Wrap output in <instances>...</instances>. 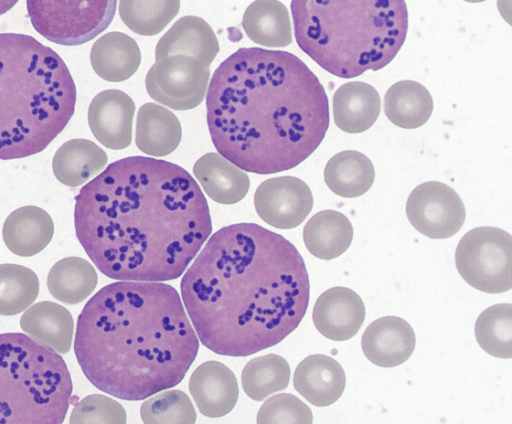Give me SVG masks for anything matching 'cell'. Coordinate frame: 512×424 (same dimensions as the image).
Masks as SVG:
<instances>
[{
    "label": "cell",
    "mask_w": 512,
    "mask_h": 424,
    "mask_svg": "<svg viewBox=\"0 0 512 424\" xmlns=\"http://www.w3.org/2000/svg\"><path fill=\"white\" fill-rule=\"evenodd\" d=\"M433 107L428 89L413 80L394 83L384 96L385 115L394 125L403 129H416L424 125Z\"/></svg>",
    "instance_id": "obj_28"
},
{
    "label": "cell",
    "mask_w": 512,
    "mask_h": 424,
    "mask_svg": "<svg viewBox=\"0 0 512 424\" xmlns=\"http://www.w3.org/2000/svg\"><path fill=\"white\" fill-rule=\"evenodd\" d=\"M108 162L106 153L87 139H71L54 154L53 173L58 181L78 187L102 171Z\"/></svg>",
    "instance_id": "obj_26"
},
{
    "label": "cell",
    "mask_w": 512,
    "mask_h": 424,
    "mask_svg": "<svg viewBox=\"0 0 512 424\" xmlns=\"http://www.w3.org/2000/svg\"><path fill=\"white\" fill-rule=\"evenodd\" d=\"M193 173L205 193L220 204H235L249 190L250 181L246 172L219 153L201 156L193 166Z\"/></svg>",
    "instance_id": "obj_22"
},
{
    "label": "cell",
    "mask_w": 512,
    "mask_h": 424,
    "mask_svg": "<svg viewBox=\"0 0 512 424\" xmlns=\"http://www.w3.org/2000/svg\"><path fill=\"white\" fill-rule=\"evenodd\" d=\"M54 234L51 216L38 206L28 205L14 210L3 224V240L17 256L31 257L50 243Z\"/></svg>",
    "instance_id": "obj_19"
},
{
    "label": "cell",
    "mask_w": 512,
    "mask_h": 424,
    "mask_svg": "<svg viewBox=\"0 0 512 424\" xmlns=\"http://www.w3.org/2000/svg\"><path fill=\"white\" fill-rule=\"evenodd\" d=\"M464 1L470 2V3H479V2L486 1V0H464Z\"/></svg>",
    "instance_id": "obj_39"
},
{
    "label": "cell",
    "mask_w": 512,
    "mask_h": 424,
    "mask_svg": "<svg viewBox=\"0 0 512 424\" xmlns=\"http://www.w3.org/2000/svg\"><path fill=\"white\" fill-rule=\"evenodd\" d=\"M375 179L371 160L356 150H346L331 157L324 170L328 188L338 196L355 198L365 194Z\"/></svg>",
    "instance_id": "obj_29"
},
{
    "label": "cell",
    "mask_w": 512,
    "mask_h": 424,
    "mask_svg": "<svg viewBox=\"0 0 512 424\" xmlns=\"http://www.w3.org/2000/svg\"><path fill=\"white\" fill-rule=\"evenodd\" d=\"M311 409L298 397L280 393L267 399L257 413L258 424H311Z\"/></svg>",
    "instance_id": "obj_36"
},
{
    "label": "cell",
    "mask_w": 512,
    "mask_h": 424,
    "mask_svg": "<svg viewBox=\"0 0 512 424\" xmlns=\"http://www.w3.org/2000/svg\"><path fill=\"white\" fill-rule=\"evenodd\" d=\"M475 337L489 355L512 357V305L496 304L485 309L475 322Z\"/></svg>",
    "instance_id": "obj_33"
},
{
    "label": "cell",
    "mask_w": 512,
    "mask_h": 424,
    "mask_svg": "<svg viewBox=\"0 0 512 424\" xmlns=\"http://www.w3.org/2000/svg\"><path fill=\"white\" fill-rule=\"evenodd\" d=\"M300 49L330 74L350 79L387 66L405 42V0H292Z\"/></svg>",
    "instance_id": "obj_6"
},
{
    "label": "cell",
    "mask_w": 512,
    "mask_h": 424,
    "mask_svg": "<svg viewBox=\"0 0 512 424\" xmlns=\"http://www.w3.org/2000/svg\"><path fill=\"white\" fill-rule=\"evenodd\" d=\"M365 305L353 290L337 286L324 291L316 300L312 319L316 329L333 341L354 337L365 320Z\"/></svg>",
    "instance_id": "obj_14"
},
{
    "label": "cell",
    "mask_w": 512,
    "mask_h": 424,
    "mask_svg": "<svg viewBox=\"0 0 512 424\" xmlns=\"http://www.w3.org/2000/svg\"><path fill=\"white\" fill-rule=\"evenodd\" d=\"M98 276L94 267L80 257H67L56 262L47 276V288L57 300L75 305L95 289Z\"/></svg>",
    "instance_id": "obj_30"
},
{
    "label": "cell",
    "mask_w": 512,
    "mask_h": 424,
    "mask_svg": "<svg viewBox=\"0 0 512 424\" xmlns=\"http://www.w3.org/2000/svg\"><path fill=\"white\" fill-rule=\"evenodd\" d=\"M126 420V412L119 402L105 395L92 394L74 405L69 422L124 424Z\"/></svg>",
    "instance_id": "obj_37"
},
{
    "label": "cell",
    "mask_w": 512,
    "mask_h": 424,
    "mask_svg": "<svg viewBox=\"0 0 512 424\" xmlns=\"http://www.w3.org/2000/svg\"><path fill=\"white\" fill-rule=\"evenodd\" d=\"M198 350L177 290L162 282L108 284L78 316V364L97 389L119 399L144 400L178 385Z\"/></svg>",
    "instance_id": "obj_4"
},
{
    "label": "cell",
    "mask_w": 512,
    "mask_h": 424,
    "mask_svg": "<svg viewBox=\"0 0 512 424\" xmlns=\"http://www.w3.org/2000/svg\"><path fill=\"white\" fill-rule=\"evenodd\" d=\"M303 240L307 250L322 260L341 256L353 240L350 220L336 210H323L314 214L303 229Z\"/></svg>",
    "instance_id": "obj_25"
},
{
    "label": "cell",
    "mask_w": 512,
    "mask_h": 424,
    "mask_svg": "<svg viewBox=\"0 0 512 424\" xmlns=\"http://www.w3.org/2000/svg\"><path fill=\"white\" fill-rule=\"evenodd\" d=\"M180 0H119V15L133 32L143 36L160 33L178 14Z\"/></svg>",
    "instance_id": "obj_32"
},
{
    "label": "cell",
    "mask_w": 512,
    "mask_h": 424,
    "mask_svg": "<svg viewBox=\"0 0 512 424\" xmlns=\"http://www.w3.org/2000/svg\"><path fill=\"white\" fill-rule=\"evenodd\" d=\"M181 296L200 342L245 357L277 345L304 318L310 282L302 256L255 223L216 231L185 272Z\"/></svg>",
    "instance_id": "obj_2"
},
{
    "label": "cell",
    "mask_w": 512,
    "mask_h": 424,
    "mask_svg": "<svg viewBox=\"0 0 512 424\" xmlns=\"http://www.w3.org/2000/svg\"><path fill=\"white\" fill-rule=\"evenodd\" d=\"M380 107L379 93L365 82L344 83L333 95L334 122L347 133H362L371 128L380 114Z\"/></svg>",
    "instance_id": "obj_20"
},
{
    "label": "cell",
    "mask_w": 512,
    "mask_h": 424,
    "mask_svg": "<svg viewBox=\"0 0 512 424\" xmlns=\"http://www.w3.org/2000/svg\"><path fill=\"white\" fill-rule=\"evenodd\" d=\"M455 264L461 277L485 293L512 288V236L497 227H476L459 241Z\"/></svg>",
    "instance_id": "obj_9"
},
{
    "label": "cell",
    "mask_w": 512,
    "mask_h": 424,
    "mask_svg": "<svg viewBox=\"0 0 512 424\" xmlns=\"http://www.w3.org/2000/svg\"><path fill=\"white\" fill-rule=\"evenodd\" d=\"M182 128L177 116L156 103L143 104L137 113L135 143L150 156L172 153L180 144Z\"/></svg>",
    "instance_id": "obj_24"
},
{
    "label": "cell",
    "mask_w": 512,
    "mask_h": 424,
    "mask_svg": "<svg viewBox=\"0 0 512 424\" xmlns=\"http://www.w3.org/2000/svg\"><path fill=\"white\" fill-rule=\"evenodd\" d=\"M209 77V66L192 57L174 55L155 60L146 74L145 86L156 102L185 111L202 103Z\"/></svg>",
    "instance_id": "obj_10"
},
{
    "label": "cell",
    "mask_w": 512,
    "mask_h": 424,
    "mask_svg": "<svg viewBox=\"0 0 512 424\" xmlns=\"http://www.w3.org/2000/svg\"><path fill=\"white\" fill-rule=\"evenodd\" d=\"M211 140L246 172L290 170L321 144L330 123L323 85L294 54L240 48L214 71L206 95Z\"/></svg>",
    "instance_id": "obj_3"
},
{
    "label": "cell",
    "mask_w": 512,
    "mask_h": 424,
    "mask_svg": "<svg viewBox=\"0 0 512 424\" xmlns=\"http://www.w3.org/2000/svg\"><path fill=\"white\" fill-rule=\"evenodd\" d=\"M254 206L265 223L278 229H292L311 212L313 196L309 186L297 177H274L257 187Z\"/></svg>",
    "instance_id": "obj_12"
},
{
    "label": "cell",
    "mask_w": 512,
    "mask_h": 424,
    "mask_svg": "<svg viewBox=\"0 0 512 424\" xmlns=\"http://www.w3.org/2000/svg\"><path fill=\"white\" fill-rule=\"evenodd\" d=\"M295 390L316 407H327L343 394L346 376L334 358L324 354L309 355L296 367Z\"/></svg>",
    "instance_id": "obj_17"
},
{
    "label": "cell",
    "mask_w": 512,
    "mask_h": 424,
    "mask_svg": "<svg viewBox=\"0 0 512 424\" xmlns=\"http://www.w3.org/2000/svg\"><path fill=\"white\" fill-rule=\"evenodd\" d=\"M22 330L35 342L60 354L69 352L74 322L71 313L52 301L29 307L20 318Z\"/></svg>",
    "instance_id": "obj_21"
},
{
    "label": "cell",
    "mask_w": 512,
    "mask_h": 424,
    "mask_svg": "<svg viewBox=\"0 0 512 424\" xmlns=\"http://www.w3.org/2000/svg\"><path fill=\"white\" fill-rule=\"evenodd\" d=\"M189 391L200 413L209 418L227 415L239 396L236 376L218 361L204 362L193 371Z\"/></svg>",
    "instance_id": "obj_16"
},
{
    "label": "cell",
    "mask_w": 512,
    "mask_h": 424,
    "mask_svg": "<svg viewBox=\"0 0 512 424\" xmlns=\"http://www.w3.org/2000/svg\"><path fill=\"white\" fill-rule=\"evenodd\" d=\"M140 415L146 424H193L197 417L187 394L178 389L155 393L142 403Z\"/></svg>",
    "instance_id": "obj_35"
},
{
    "label": "cell",
    "mask_w": 512,
    "mask_h": 424,
    "mask_svg": "<svg viewBox=\"0 0 512 424\" xmlns=\"http://www.w3.org/2000/svg\"><path fill=\"white\" fill-rule=\"evenodd\" d=\"M218 52V40L210 25L201 17L188 15L178 19L159 39L155 60L184 55L210 66Z\"/></svg>",
    "instance_id": "obj_18"
},
{
    "label": "cell",
    "mask_w": 512,
    "mask_h": 424,
    "mask_svg": "<svg viewBox=\"0 0 512 424\" xmlns=\"http://www.w3.org/2000/svg\"><path fill=\"white\" fill-rule=\"evenodd\" d=\"M90 62L100 78L109 82H122L139 68L141 52L132 37L112 31L95 41L90 52Z\"/></svg>",
    "instance_id": "obj_23"
},
{
    "label": "cell",
    "mask_w": 512,
    "mask_h": 424,
    "mask_svg": "<svg viewBox=\"0 0 512 424\" xmlns=\"http://www.w3.org/2000/svg\"><path fill=\"white\" fill-rule=\"evenodd\" d=\"M19 0H0V15L8 12Z\"/></svg>",
    "instance_id": "obj_38"
},
{
    "label": "cell",
    "mask_w": 512,
    "mask_h": 424,
    "mask_svg": "<svg viewBox=\"0 0 512 424\" xmlns=\"http://www.w3.org/2000/svg\"><path fill=\"white\" fill-rule=\"evenodd\" d=\"M242 26L254 43L285 47L292 43V30L286 6L279 0H255L245 10Z\"/></svg>",
    "instance_id": "obj_27"
},
{
    "label": "cell",
    "mask_w": 512,
    "mask_h": 424,
    "mask_svg": "<svg viewBox=\"0 0 512 424\" xmlns=\"http://www.w3.org/2000/svg\"><path fill=\"white\" fill-rule=\"evenodd\" d=\"M72 390L58 353L22 333L0 334V423L60 424Z\"/></svg>",
    "instance_id": "obj_7"
},
{
    "label": "cell",
    "mask_w": 512,
    "mask_h": 424,
    "mask_svg": "<svg viewBox=\"0 0 512 424\" xmlns=\"http://www.w3.org/2000/svg\"><path fill=\"white\" fill-rule=\"evenodd\" d=\"M135 103L125 92H99L88 108V124L94 137L105 147L121 150L131 144Z\"/></svg>",
    "instance_id": "obj_13"
},
{
    "label": "cell",
    "mask_w": 512,
    "mask_h": 424,
    "mask_svg": "<svg viewBox=\"0 0 512 424\" xmlns=\"http://www.w3.org/2000/svg\"><path fill=\"white\" fill-rule=\"evenodd\" d=\"M416 337L411 325L401 317L385 316L365 329L361 347L373 364L391 368L403 364L412 355Z\"/></svg>",
    "instance_id": "obj_15"
},
{
    "label": "cell",
    "mask_w": 512,
    "mask_h": 424,
    "mask_svg": "<svg viewBox=\"0 0 512 424\" xmlns=\"http://www.w3.org/2000/svg\"><path fill=\"white\" fill-rule=\"evenodd\" d=\"M86 254L115 280L179 278L212 232L207 200L181 166L131 156L109 164L75 197Z\"/></svg>",
    "instance_id": "obj_1"
},
{
    "label": "cell",
    "mask_w": 512,
    "mask_h": 424,
    "mask_svg": "<svg viewBox=\"0 0 512 424\" xmlns=\"http://www.w3.org/2000/svg\"><path fill=\"white\" fill-rule=\"evenodd\" d=\"M117 0H26L34 29L50 42L77 46L108 28Z\"/></svg>",
    "instance_id": "obj_8"
},
{
    "label": "cell",
    "mask_w": 512,
    "mask_h": 424,
    "mask_svg": "<svg viewBox=\"0 0 512 424\" xmlns=\"http://www.w3.org/2000/svg\"><path fill=\"white\" fill-rule=\"evenodd\" d=\"M76 86L63 59L34 37L0 33V159L42 152L66 127Z\"/></svg>",
    "instance_id": "obj_5"
},
{
    "label": "cell",
    "mask_w": 512,
    "mask_h": 424,
    "mask_svg": "<svg viewBox=\"0 0 512 424\" xmlns=\"http://www.w3.org/2000/svg\"><path fill=\"white\" fill-rule=\"evenodd\" d=\"M289 380L288 362L273 353L251 359L241 373L243 390L255 401H262L269 395L286 389Z\"/></svg>",
    "instance_id": "obj_31"
},
{
    "label": "cell",
    "mask_w": 512,
    "mask_h": 424,
    "mask_svg": "<svg viewBox=\"0 0 512 424\" xmlns=\"http://www.w3.org/2000/svg\"><path fill=\"white\" fill-rule=\"evenodd\" d=\"M38 293L39 280L34 271L17 264H0V315L23 312Z\"/></svg>",
    "instance_id": "obj_34"
},
{
    "label": "cell",
    "mask_w": 512,
    "mask_h": 424,
    "mask_svg": "<svg viewBox=\"0 0 512 424\" xmlns=\"http://www.w3.org/2000/svg\"><path fill=\"white\" fill-rule=\"evenodd\" d=\"M406 215L421 234L431 239H446L462 228L466 211L454 189L442 182L428 181L410 193Z\"/></svg>",
    "instance_id": "obj_11"
}]
</instances>
